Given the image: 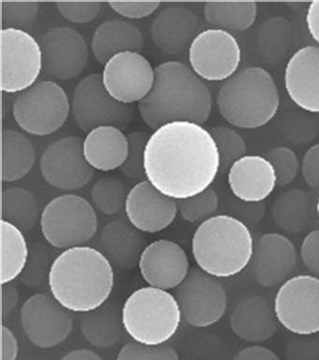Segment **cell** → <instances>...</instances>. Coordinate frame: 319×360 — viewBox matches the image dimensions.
Segmentation results:
<instances>
[{"instance_id": "cell-1", "label": "cell", "mask_w": 319, "mask_h": 360, "mask_svg": "<svg viewBox=\"0 0 319 360\" xmlns=\"http://www.w3.org/2000/svg\"><path fill=\"white\" fill-rule=\"evenodd\" d=\"M220 170L214 138L197 123L175 121L151 134L144 151L147 180L164 195L184 200L210 188Z\"/></svg>"}, {"instance_id": "cell-2", "label": "cell", "mask_w": 319, "mask_h": 360, "mask_svg": "<svg viewBox=\"0 0 319 360\" xmlns=\"http://www.w3.org/2000/svg\"><path fill=\"white\" fill-rule=\"evenodd\" d=\"M155 83L138 103L140 115L156 131L165 124L189 121L203 125L211 115V91L191 68L179 61L164 62L155 69Z\"/></svg>"}, {"instance_id": "cell-3", "label": "cell", "mask_w": 319, "mask_h": 360, "mask_svg": "<svg viewBox=\"0 0 319 360\" xmlns=\"http://www.w3.org/2000/svg\"><path fill=\"white\" fill-rule=\"evenodd\" d=\"M48 286L52 297L67 311L89 314L111 297L114 287L113 266L107 256L94 248H72L55 259Z\"/></svg>"}, {"instance_id": "cell-4", "label": "cell", "mask_w": 319, "mask_h": 360, "mask_svg": "<svg viewBox=\"0 0 319 360\" xmlns=\"http://www.w3.org/2000/svg\"><path fill=\"white\" fill-rule=\"evenodd\" d=\"M254 240L245 222L215 215L201 222L193 235V258L198 269L217 278L234 277L253 258Z\"/></svg>"}, {"instance_id": "cell-5", "label": "cell", "mask_w": 319, "mask_h": 360, "mask_svg": "<svg viewBox=\"0 0 319 360\" xmlns=\"http://www.w3.org/2000/svg\"><path fill=\"white\" fill-rule=\"evenodd\" d=\"M217 103L220 115L231 126L262 128L278 112V89L271 73L262 67H247L221 86Z\"/></svg>"}, {"instance_id": "cell-6", "label": "cell", "mask_w": 319, "mask_h": 360, "mask_svg": "<svg viewBox=\"0 0 319 360\" xmlns=\"http://www.w3.org/2000/svg\"><path fill=\"white\" fill-rule=\"evenodd\" d=\"M124 330L133 342L147 346L163 345L177 332L182 320L180 307L169 291L142 287L122 307Z\"/></svg>"}, {"instance_id": "cell-7", "label": "cell", "mask_w": 319, "mask_h": 360, "mask_svg": "<svg viewBox=\"0 0 319 360\" xmlns=\"http://www.w3.org/2000/svg\"><path fill=\"white\" fill-rule=\"evenodd\" d=\"M41 233L55 249L69 250L83 246L97 230V217L93 205L75 194L51 200L41 214Z\"/></svg>"}, {"instance_id": "cell-8", "label": "cell", "mask_w": 319, "mask_h": 360, "mask_svg": "<svg viewBox=\"0 0 319 360\" xmlns=\"http://www.w3.org/2000/svg\"><path fill=\"white\" fill-rule=\"evenodd\" d=\"M71 105L62 86L54 81H41L19 94L13 114L27 134L46 136L65 124Z\"/></svg>"}, {"instance_id": "cell-9", "label": "cell", "mask_w": 319, "mask_h": 360, "mask_svg": "<svg viewBox=\"0 0 319 360\" xmlns=\"http://www.w3.org/2000/svg\"><path fill=\"white\" fill-rule=\"evenodd\" d=\"M71 106L75 122L86 134L102 126H114L125 131L134 117L133 105L111 97L100 73H92L80 81L72 95Z\"/></svg>"}, {"instance_id": "cell-10", "label": "cell", "mask_w": 319, "mask_h": 360, "mask_svg": "<svg viewBox=\"0 0 319 360\" xmlns=\"http://www.w3.org/2000/svg\"><path fill=\"white\" fill-rule=\"evenodd\" d=\"M277 321L299 336L319 333V278L301 274L287 278L273 301Z\"/></svg>"}, {"instance_id": "cell-11", "label": "cell", "mask_w": 319, "mask_h": 360, "mask_svg": "<svg viewBox=\"0 0 319 360\" xmlns=\"http://www.w3.org/2000/svg\"><path fill=\"white\" fill-rule=\"evenodd\" d=\"M175 297L182 317L197 328L215 325L228 309V295L222 284L198 267L190 269L186 280L175 289Z\"/></svg>"}, {"instance_id": "cell-12", "label": "cell", "mask_w": 319, "mask_h": 360, "mask_svg": "<svg viewBox=\"0 0 319 360\" xmlns=\"http://www.w3.org/2000/svg\"><path fill=\"white\" fill-rule=\"evenodd\" d=\"M43 72L41 44L21 28L1 30V89L10 93L29 89Z\"/></svg>"}, {"instance_id": "cell-13", "label": "cell", "mask_w": 319, "mask_h": 360, "mask_svg": "<svg viewBox=\"0 0 319 360\" xmlns=\"http://www.w3.org/2000/svg\"><path fill=\"white\" fill-rule=\"evenodd\" d=\"M190 68L203 80L226 81L242 60V49L228 31L209 28L201 31L189 48Z\"/></svg>"}, {"instance_id": "cell-14", "label": "cell", "mask_w": 319, "mask_h": 360, "mask_svg": "<svg viewBox=\"0 0 319 360\" xmlns=\"http://www.w3.org/2000/svg\"><path fill=\"white\" fill-rule=\"evenodd\" d=\"M20 323L29 342L41 349L60 345L74 328L71 311L47 294H36L25 301L20 309Z\"/></svg>"}, {"instance_id": "cell-15", "label": "cell", "mask_w": 319, "mask_h": 360, "mask_svg": "<svg viewBox=\"0 0 319 360\" xmlns=\"http://www.w3.org/2000/svg\"><path fill=\"white\" fill-rule=\"evenodd\" d=\"M83 143L82 138L64 137L43 152L41 172L50 186L60 190H79L93 179L95 169L86 160Z\"/></svg>"}, {"instance_id": "cell-16", "label": "cell", "mask_w": 319, "mask_h": 360, "mask_svg": "<svg viewBox=\"0 0 319 360\" xmlns=\"http://www.w3.org/2000/svg\"><path fill=\"white\" fill-rule=\"evenodd\" d=\"M102 81L106 90L119 103L130 104L144 100L155 83V69L141 53L123 52L104 65Z\"/></svg>"}, {"instance_id": "cell-17", "label": "cell", "mask_w": 319, "mask_h": 360, "mask_svg": "<svg viewBox=\"0 0 319 360\" xmlns=\"http://www.w3.org/2000/svg\"><path fill=\"white\" fill-rule=\"evenodd\" d=\"M43 72L67 81L76 78L88 64L89 51L85 38L74 28L55 27L41 41Z\"/></svg>"}, {"instance_id": "cell-18", "label": "cell", "mask_w": 319, "mask_h": 360, "mask_svg": "<svg viewBox=\"0 0 319 360\" xmlns=\"http://www.w3.org/2000/svg\"><path fill=\"white\" fill-rule=\"evenodd\" d=\"M138 267L142 280L148 285L165 291L180 286L190 271L186 250L168 239L147 245L140 257Z\"/></svg>"}, {"instance_id": "cell-19", "label": "cell", "mask_w": 319, "mask_h": 360, "mask_svg": "<svg viewBox=\"0 0 319 360\" xmlns=\"http://www.w3.org/2000/svg\"><path fill=\"white\" fill-rule=\"evenodd\" d=\"M128 221L141 233H156L166 230L179 212L176 200L164 195L148 180L131 188L125 200Z\"/></svg>"}, {"instance_id": "cell-20", "label": "cell", "mask_w": 319, "mask_h": 360, "mask_svg": "<svg viewBox=\"0 0 319 360\" xmlns=\"http://www.w3.org/2000/svg\"><path fill=\"white\" fill-rule=\"evenodd\" d=\"M298 252L287 236L267 233L254 242L253 272L257 283L270 288L287 280L297 264Z\"/></svg>"}, {"instance_id": "cell-21", "label": "cell", "mask_w": 319, "mask_h": 360, "mask_svg": "<svg viewBox=\"0 0 319 360\" xmlns=\"http://www.w3.org/2000/svg\"><path fill=\"white\" fill-rule=\"evenodd\" d=\"M285 87L297 106L319 114V46L307 45L293 53L285 66Z\"/></svg>"}, {"instance_id": "cell-22", "label": "cell", "mask_w": 319, "mask_h": 360, "mask_svg": "<svg viewBox=\"0 0 319 360\" xmlns=\"http://www.w3.org/2000/svg\"><path fill=\"white\" fill-rule=\"evenodd\" d=\"M228 184L240 201L260 202L277 187L276 171L265 157L245 155L229 168Z\"/></svg>"}, {"instance_id": "cell-23", "label": "cell", "mask_w": 319, "mask_h": 360, "mask_svg": "<svg viewBox=\"0 0 319 360\" xmlns=\"http://www.w3.org/2000/svg\"><path fill=\"white\" fill-rule=\"evenodd\" d=\"M198 17L189 8L169 7L154 19L151 37L162 52L177 55L190 47L198 34Z\"/></svg>"}, {"instance_id": "cell-24", "label": "cell", "mask_w": 319, "mask_h": 360, "mask_svg": "<svg viewBox=\"0 0 319 360\" xmlns=\"http://www.w3.org/2000/svg\"><path fill=\"white\" fill-rule=\"evenodd\" d=\"M277 323L273 305L263 295L246 297L235 307L231 315L232 332L251 343L264 342L273 338Z\"/></svg>"}, {"instance_id": "cell-25", "label": "cell", "mask_w": 319, "mask_h": 360, "mask_svg": "<svg viewBox=\"0 0 319 360\" xmlns=\"http://www.w3.org/2000/svg\"><path fill=\"white\" fill-rule=\"evenodd\" d=\"M83 155L95 170L110 172L121 168L128 154L127 135L114 126L97 127L86 134Z\"/></svg>"}, {"instance_id": "cell-26", "label": "cell", "mask_w": 319, "mask_h": 360, "mask_svg": "<svg viewBox=\"0 0 319 360\" xmlns=\"http://www.w3.org/2000/svg\"><path fill=\"white\" fill-rule=\"evenodd\" d=\"M144 45V37L139 28L122 20L103 22L95 30L92 39L95 58L103 66L117 53L141 52Z\"/></svg>"}, {"instance_id": "cell-27", "label": "cell", "mask_w": 319, "mask_h": 360, "mask_svg": "<svg viewBox=\"0 0 319 360\" xmlns=\"http://www.w3.org/2000/svg\"><path fill=\"white\" fill-rule=\"evenodd\" d=\"M102 242L109 260L125 269L138 266L144 252L145 238L130 222L116 219L105 225L102 232Z\"/></svg>"}, {"instance_id": "cell-28", "label": "cell", "mask_w": 319, "mask_h": 360, "mask_svg": "<svg viewBox=\"0 0 319 360\" xmlns=\"http://www.w3.org/2000/svg\"><path fill=\"white\" fill-rule=\"evenodd\" d=\"M36 160L32 141L15 129L2 131V181L24 179L32 171Z\"/></svg>"}, {"instance_id": "cell-29", "label": "cell", "mask_w": 319, "mask_h": 360, "mask_svg": "<svg viewBox=\"0 0 319 360\" xmlns=\"http://www.w3.org/2000/svg\"><path fill=\"white\" fill-rule=\"evenodd\" d=\"M204 18L208 24L225 31L247 30L256 22L254 1H208L204 4Z\"/></svg>"}, {"instance_id": "cell-30", "label": "cell", "mask_w": 319, "mask_h": 360, "mask_svg": "<svg viewBox=\"0 0 319 360\" xmlns=\"http://www.w3.org/2000/svg\"><path fill=\"white\" fill-rule=\"evenodd\" d=\"M311 199L305 191L292 188L280 194L271 207L277 226L288 233H301L311 221Z\"/></svg>"}, {"instance_id": "cell-31", "label": "cell", "mask_w": 319, "mask_h": 360, "mask_svg": "<svg viewBox=\"0 0 319 360\" xmlns=\"http://www.w3.org/2000/svg\"><path fill=\"white\" fill-rule=\"evenodd\" d=\"M122 329V312L111 305L102 306L86 314L81 323L83 336L99 348L116 345L121 338Z\"/></svg>"}, {"instance_id": "cell-32", "label": "cell", "mask_w": 319, "mask_h": 360, "mask_svg": "<svg viewBox=\"0 0 319 360\" xmlns=\"http://www.w3.org/2000/svg\"><path fill=\"white\" fill-rule=\"evenodd\" d=\"M29 255L24 233L1 219V285L13 283L23 274Z\"/></svg>"}, {"instance_id": "cell-33", "label": "cell", "mask_w": 319, "mask_h": 360, "mask_svg": "<svg viewBox=\"0 0 319 360\" xmlns=\"http://www.w3.org/2000/svg\"><path fill=\"white\" fill-rule=\"evenodd\" d=\"M2 221L11 222L23 233L35 227L39 219V207L35 197L25 188H5L1 197Z\"/></svg>"}, {"instance_id": "cell-34", "label": "cell", "mask_w": 319, "mask_h": 360, "mask_svg": "<svg viewBox=\"0 0 319 360\" xmlns=\"http://www.w3.org/2000/svg\"><path fill=\"white\" fill-rule=\"evenodd\" d=\"M292 32L290 22L282 16L271 17L260 25L257 41L260 53L269 63H277L290 50Z\"/></svg>"}, {"instance_id": "cell-35", "label": "cell", "mask_w": 319, "mask_h": 360, "mask_svg": "<svg viewBox=\"0 0 319 360\" xmlns=\"http://www.w3.org/2000/svg\"><path fill=\"white\" fill-rule=\"evenodd\" d=\"M128 188L116 176L103 177L92 188L91 195L95 207L105 215H114L125 207Z\"/></svg>"}, {"instance_id": "cell-36", "label": "cell", "mask_w": 319, "mask_h": 360, "mask_svg": "<svg viewBox=\"0 0 319 360\" xmlns=\"http://www.w3.org/2000/svg\"><path fill=\"white\" fill-rule=\"evenodd\" d=\"M214 138L220 157V169L229 170L231 165L246 155L245 140L233 129L224 125L214 127L209 131Z\"/></svg>"}, {"instance_id": "cell-37", "label": "cell", "mask_w": 319, "mask_h": 360, "mask_svg": "<svg viewBox=\"0 0 319 360\" xmlns=\"http://www.w3.org/2000/svg\"><path fill=\"white\" fill-rule=\"evenodd\" d=\"M178 211L182 218L190 224L211 218L219 207V197L214 188H207L198 195L179 200Z\"/></svg>"}, {"instance_id": "cell-38", "label": "cell", "mask_w": 319, "mask_h": 360, "mask_svg": "<svg viewBox=\"0 0 319 360\" xmlns=\"http://www.w3.org/2000/svg\"><path fill=\"white\" fill-rule=\"evenodd\" d=\"M151 134L147 131H131L127 134L128 154L120 172L128 179L147 180L144 172V151Z\"/></svg>"}, {"instance_id": "cell-39", "label": "cell", "mask_w": 319, "mask_h": 360, "mask_svg": "<svg viewBox=\"0 0 319 360\" xmlns=\"http://www.w3.org/2000/svg\"><path fill=\"white\" fill-rule=\"evenodd\" d=\"M264 157L276 171L277 187L290 185L296 179L299 163L292 149L287 146H277L269 150Z\"/></svg>"}, {"instance_id": "cell-40", "label": "cell", "mask_w": 319, "mask_h": 360, "mask_svg": "<svg viewBox=\"0 0 319 360\" xmlns=\"http://www.w3.org/2000/svg\"><path fill=\"white\" fill-rule=\"evenodd\" d=\"M40 4L33 1H2L1 21L4 28H18L34 21Z\"/></svg>"}, {"instance_id": "cell-41", "label": "cell", "mask_w": 319, "mask_h": 360, "mask_svg": "<svg viewBox=\"0 0 319 360\" xmlns=\"http://www.w3.org/2000/svg\"><path fill=\"white\" fill-rule=\"evenodd\" d=\"M116 360H179V356L175 349L168 346H147L131 342L120 349Z\"/></svg>"}, {"instance_id": "cell-42", "label": "cell", "mask_w": 319, "mask_h": 360, "mask_svg": "<svg viewBox=\"0 0 319 360\" xmlns=\"http://www.w3.org/2000/svg\"><path fill=\"white\" fill-rule=\"evenodd\" d=\"M61 15L75 24L93 21L102 10V3L97 1H61L55 3Z\"/></svg>"}, {"instance_id": "cell-43", "label": "cell", "mask_w": 319, "mask_h": 360, "mask_svg": "<svg viewBox=\"0 0 319 360\" xmlns=\"http://www.w3.org/2000/svg\"><path fill=\"white\" fill-rule=\"evenodd\" d=\"M43 246H36L34 250V257L32 260H29L27 263H30V266H27L26 273H23L21 275V281H24L27 286H38V278L39 283H41L43 281V276L46 274V271L50 272V269H47V266L49 264V256L47 255L46 250L43 249ZM24 270V271H25Z\"/></svg>"}, {"instance_id": "cell-44", "label": "cell", "mask_w": 319, "mask_h": 360, "mask_svg": "<svg viewBox=\"0 0 319 360\" xmlns=\"http://www.w3.org/2000/svg\"><path fill=\"white\" fill-rule=\"evenodd\" d=\"M161 4L158 1L109 2V5L116 13L128 19L145 18L155 13Z\"/></svg>"}, {"instance_id": "cell-45", "label": "cell", "mask_w": 319, "mask_h": 360, "mask_svg": "<svg viewBox=\"0 0 319 360\" xmlns=\"http://www.w3.org/2000/svg\"><path fill=\"white\" fill-rule=\"evenodd\" d=\"M299 255L305 266L319 278V229L311 231L304 236Z\"/></svg>"}, {"instance_id": "cell-46", "label": "cell", "mask_w": 319, "mask_h": 360, "mask_svg": "<svg viewBox=\"0 0 319 360\" xmlns=\"http://www.w3.org/2000/svg\"><path fill=\"white\" fill-rule=\"evenodd\" d=\"M301 176L309 187L319 188V143L311 146L304 154Z\"/></svg>"}, {"instance_id": "cell-47", "label": "cell", "mask_w": 319, "mask_h": 360, "mask_svg": "<svg viewBox=\"0 0 319 360\" xmlns=\"http://www.w3.org/2000/svg\"><path fill=\"white\" fill-rule=\"evenodd\" d=\"M232 360H281L276 352L265 346L251 345L242 349Z\"/></svg>"}, {"instance_id": "cell-48", "label": "cell", "mask_w": 319, "mask_h": 360, "mask_svg": "<svg viewBox=\"0 0 319 360\" xmlns=\"http://www.w3.org/2000/svg\"><path fill=\"white\" fill-rule=\"evenodd\" d=\"M18 338L8 326L1 328V360H18L19 356Z\"/></svg>"}, {"instance_id": "cell-49", "label": "cell", "mask_w": 319, "mask_h": 360, "mask_svg": "<svg viewBox=\"0 0 319 360\" xmlns=\"http://www.w3.org/2000/svg\"><path fill=\"white\" fill-rule=\"evenodd\" d=\"M2 316H8L12 314L18 305L19 291L18 287L13 285V283L2 285Z\"/></svg>"}, {"instance_id": "cell-50", "label": "cell", "mask_w": 319, "mask_h": 360, "mask_svg": "<svg viewBox=\"0 0 319 360\" xmlns=\"http://www.w3.org/2000/svg\"><path fill=\"white\" fill-rule=\"evenodd\" d=\"M306 24L310 35L319 44V0L310 3L307 8Z\"/></svg>"}, {"instance_id": "cell-51", "label": "cell", "mask_w": 319, "mask_h": 360, "mask_svg": "<svg viewBox=\"0 0 319 360\" xmlns=\"http://www.w3.org/2000/svg\"><path fill=\"white\" fill-rule=\"evenodd\" d=\"M60 360H103L102 356L89 349H76L65 354Z\"/></svg>"}, {"instance_id": "cell-52", "label": "cell", "mask_w": 319, "mask_h": 360, "mask_svg": "<svg viewBox=\"0 0 319 360\" xmlns=\"http://www.w3.org/2000/svg\"><path fill=\"white\" fill-rule=\"evenodd\" d=\"M316 212H318V219H319V196L318 199V202H316Z\"/></svg>"}, {"instance_id": "cell-53", "label": "cell", "mask_w": 319, "mask_h": 360, "mask_svg": "<svg viewBox=\"0 0 319 360\" xmlns=\"http://www.w3.org/2000/svg\"><path fill=\"white\" fill-rule=\"evenodd\" d=\"M32 360H35V359H32Z\"/></svg>"}]
</instances>
